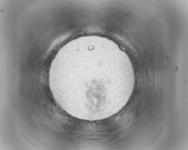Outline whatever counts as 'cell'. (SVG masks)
Masks as SVG:
<instances>
[{"mask_svg": "<svg viewBox=\"0 0 188 150\" xmlns=\"http://www.w3.org/2000/svg\"><path fill=\"white\" fill-rule=\"evenodd\" d=\"M95 46L72 52L70 63L55 65L49 81L57 101L74 117L93 121L119 111L132 93L131 64L113 51Z\"/></svg>", "mask_w": 188, "mask_h": 150, "instance_id": "obj_1", "label": "cell"}]
</instances>
